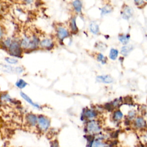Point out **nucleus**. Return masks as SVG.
Here are the masks:
<instances>
[{
  "label": "nucleus",
  "mask_w": 147,
  "mask_h": 147,
  "mask_svg": "<svg viewBox=\"0 0 147 147\" xmlns=\"http://www.w3.org/2000/svg\"><path fill=\"white\" fill-rule=\"evenodd\" d=\"M8 51L11 56L17 57H20L22 55L23 49L21 47L20 42L17 40H13L9 47Z\"/></svg>",
  "instance_id": "nucleus-1"
},
{
  "label": "nucleus",
  "mask_w": 147,
  "mask_h": 147,
  "mask_svg": "<svg viewBox=\"0 0 147 147\" xmlns=\"http://www.w3.org/2000/svg\"><path fill=\"white\" fill-rule=\"evenodd\" d=\"M87 131L90 134H98L101 130V127L99 123L94 120L90 121L86 125Z\"/></svg>",
  "instance_id": "nucleus-2"
},
{
  "label": "nucleus",
  "mask_w": 147,
  "mask_h": 147,
  "mask_svg": "<svg viewBox=\"0 0 147 147\" xmlns=\"http://www.w3.org/2000/svg\"><path fill=\"white\" fill-rule=\"evenodd\" d=\"M50 125V120L45 116L43 115H40L38 116L37 126L38 129L41 131L47 130Z\"/></svg>",
  "instance_id": "nucleus-3"
},
{
  "label": "nucleus",
  "mask_w": 147,
  "mask_h": 147,
  "mask_svg": "<svg viewBox=\"0 0 147 147\" xmlns=\"http://www.w3.org/2000/svg\"><path fill=\"white\" fill-rule=\"evenodd\" d=\"M70 33L65 27L59 26L56 28V36L60 41H63L64 39L68 37Z\"/></svg>",
  "instance_id": "nucleus-4"
},
{
  "label": "nucleus",
  "mask_w": 147,
  "mask_h": 147,
  "mask_svg": "<svg viewBox=\"0 0 147 147\" xmlns=\"http://www.w3.org/2000/svg\"><path fill=\"white\" fill-rule=\"evenodd\" d=\"M39 47L42 49L50 50L54 47V42L50 38H44L40 42Z\"/></svg>",
  "instance_id": "nucleus-5"
},
{
  "label": "nucleus",
  "mask_w": 147,
  "mask_h": 147,
  "mask_svg": "<svg viewBox=\"0 0 147 147\" xmlns=\"http://www.w3.org/2000/svg\"><path fill=\"white\" fill-rule=\"evenodd\" d=\"M38 117L32 113L28 114L25 117V120L26 123L30 126H35L37 125Z\"/></svg>",
  "instance_id": "nucleus-6"
},
{
  "label": "nucleus",
  "mask_w": 147,
  "mask_h": 147,
  "mask_svg": "<svg viewBox=\"0 0 147 147\" xmlns=\"http://www.w3.org/2000/svg\"><path fill=\"white\" fill-rule=\"evenodd\" d=\"M20 44L22 49L29 50L30 45V36H24L20 41Z\"/></svg>",
  "instance_id": "nucleus-7"
},
{
  "label": "nucleus",
  "mask_w": 147,
  "mask_h": 147,
  "mask_svg": "<svg viewBox=\"0 0 147 147\" xmlns=\"http://www.w3.org/2000/svg\"><path fill=\"white\" fill-rule=\"evenodd\" d=\"M40 38L34 34L30 36V45L29 50L32 51L36 49L37 48L39 47L40 44Z\"/></svg>",
  "instance_id": "nucleus-8"
},
{
  "label": "nucleus",
  "mask_w": 147,
  "mask_h": 147,
  "mask_svg": "<svg viewBox=\"0 0 147 147\" xmlns=\"http://www.w3.org/2000/svg\"><path fill=\"white\" fill-rule=\"evenodd\" d=\"M96 80L99 82L103 83H111L113 82V78L109 75H100L96 76Z\"/></svg>",
  "instance_id": "nucleus-9"
},
{
  "label": "nucleus",
  "mask_w": 147,
  "mask_h": 147,
  "mask_svg": "<svg viewBox=\"0 0 147 147\" xmlns=\"http://www.w3.org/2000/svg\"><path fill=\"white\" fill-rule=\"evenodd\" d=\"M20 95L28 103H29L30 105H31L32 106H33V107L37 108V109H41V106L39 105L38 104H37V103H35L33 102V101L26 95L25 94V93L22 92H20Z\"/></svg>",
  "instance_id": "nucleus-10"
},
{
  "label": "nucleus",
  "mask_w": 147,
  "mask_h": 147,
  "mask_svg": "<svg viewBox=\"0 0 147 147\" xmlns=\"http://www.w3.org/2000/svg\"><path fill=\"white\" fill-rule=\"evenodd\" d=\"M146 122L145 119L141 117H137L134 121V126L137 129H144L146 126Z\"/></svg>",
  "instance_id": "nucleus-11"
},
{
  "label": "nucleus",
  "mask_w": 147,
  "mask_h": 147,
  "mask_svg": "<svg viewBox=\"0 0 147 147\" xmlns=\"http://www.w3.org/2000/svg\"><path fill=\"white\" fill-rule=\"evenodd\" d=\"M69 28H70V30L71 32H72V33L76 34L78 33V26L76 25V18L75 17H72L69 21Z\"/></svg>",
  "instance_id": "nucleus-12"
},
{
  "label": "nucleus",
  "mask_w": 147,
  "mask_h": 147,
  "mask_svg": "<svg viewBox=\"0 0 147 147\" xmlns=\"http://www.w3.org/2000/svg\"><path fill=\"white\" fill-rule=\"evenodd\" d=\"M84 118L87 119H93L97 115V113L92 109H87L84 111L83 115Z\"/></svg>",
  "instance_id": "nucleus-13"
},
{
  "label": "nucleus",
  "mask_w": 147,
  "mask_h": 147,
  "mask_svg": "<svg viewBox=\"0 0 147 147\" xmlns=\"http://www.w3.org/2000/svg\"><path fill=\"white\" fill-rule=\"evenodd\" d=\"M73 8L77 13H80L82 8V3L80 1H74L72 2Z\"/></svg>",
  "instance_id": "nucleus-14"
},
{
  "label": "nucleus",
  "mask_w": 147,
  "mask_h": 147,
  "mask_svg": "<svg viewBox=\"0 0 147 147\" xmlns=\"http://www.w3.org/2000/svg\"><path fill=\"white\" fill-rule=\"evenodd\" d=\"M132 13H133V11L131 9L129 6H126L123 9L122 16L125 19H128L132 15Z\"/></svg>",
  "instance_id": "nucleus-15"
},
{
  "label": "nucleus",
  "mask_w": 147,
  "mask_h": 147,
  "mask_svg": "<svg viewBox=\"0 0 147 147\" xmlns=\"http://www.w3.org/2000/svg\"><path fill=\"white\" fill-rule=\"evenodd\" d=\"M90 31L95 34H97L99 32V26L98 24L94 22H92L90 25Z\"/></svg>",
  "instance_id": "nucleus-16"
},
{
  "label": "nucleus",
  "mask_w": 147,
  "mask_h": 147,
  "mask_svg": "<svg viewBox=\"0 0 147 147\" xmlns=\"http://www.w3.org/2000/svg\"><path fill=\"white\" fill-rule=\"evenodd\" d=\"M132 49L133 47L131 45H125L122 47L121 52L123 56H127Z\"/></svg>",
  "instance_id": "nucleus-17"
},
{
  "label": "nucleus",
  "mask_w": 147,
  "mask_h": 147,
  "mask_svg": "<svg viewBox=\"0 0 147 147\" xmlns=\"http://www.w3.org/2000/svg\"><path fill=\"white\" fill-rule=\"evenodd\" d=\"M118 39L123 44H126L129 42V40L130 39V36L127 34H122L119 36Z\"/></svg>",
  "instance_id": "nucleus-18"
},
{
  "label": "nucleus",
  "mask_w": 147,
  "mask_h": 147,
  "mask_svg": "<svg viewBox=\"0 0 147 147\" xmlns=\"http://www.w3.org/2000/svg\"><path fill=\"white\" fill-rule=\"evenodd\" d=\"M1 100L4 102H13V99L10 97V96L7 93H3L0 95Z\"/></svg>",
  "instance_id": "nucleus-19"
},
{
  "label": "nucleus",
  "mask_w": 147,
  "mask_h": 147,
  "mask_svg": "<svg viewBox=\"0 0 147 147\" xmlns=\"http://www.w3.org/2000/svg\"><path fill=\"white\" fill-rule=\"evenodd\" d=\"M118 51L116 49L114 48H112L110 51V53H109V57L111 60H115L118 56Z\"/></svg>",
  "instance_id": "nucleus-20"
},
{
  "label": "nucleus",
  "mask_w": 147,
  "mask_h": 147,
  "mask_svg": "<svg viewBox=\"0 0 147 147\" xmlns=\"http://www.w3.org/2000/svg\"><path fill=\"white\" fill-rule=\"evenodd\" d=\"M16 86L18 88H19L20 89H22V88H24V87H25L27 86V83L25 80H24L23 79H20L18 80L16 82Z\"/></svg>",
  "instance_id": "nucleus-21"
},
{
  "label": "nucleus",
  "mask_w": 147,
  "mask_h": 147,
  "mask_svg": "<svg viewBox=\"0 0 147 147\" xmlns=\"http://www.w3.org/2000/svg\"><path fill=\"white\" fill-rule=\"evenodd\" d=\"M123 117V114L122 113V112L120 110H117L113 114V119L114 120L117 121H119L122 119Z\"/></svg>",
  "instance_id": "nucleus-22"
},
{
  "label": "nucleus",
  "mask_w": 147,
  "mask_h": 147,
  "mask_svg": "<svg viewBox=\"0 0 147 147\" xmlns=\"http://www.w3.org/2000/svg\"><path fill=\"white\" fill-rule=\"evenodd\" d=\"M111 10H112L111 6L110 5H106L101 9V13L102 15H104L105 14L110 13L111 11Z\"/></svg>",
  "instance_id": "nucleus-23"
},
{
  "label": "nucleus",
  "mask_w": 147,
  "mask_h": 147,
  "mask_svg": "<svg viewBox=\"0 0 147 147\" xmlns=\"http://www.w3.org/2000/svg\"><path fill=\"white\" fill-rule=\"evenodd\" d=\"M5 61L9 63V64H16L18 63V60L17 59H15L14 57H5Z\"/></svg>",
  "instance_id": "nucleus-24"
},
{
  "label": "nucleus",
  "mask_w": 147,
  "mask_h": 147,
  "mask_svg": "<svg viewBox=\"0 0 147 147\" xmlns=\"http://www.w3.org/2000/svg\"><path fill=\"white\" fill-rule=\"evenodd\" d=\"M11 42H12L11 39L10 37H8V38H6L5 40H3V44L4 47H6L7 48H9V47H10V45L11 44Z\"/></svg>",
  "instance_id": "nucleus-25"
},
{
  "label": "nucleus",
  "mask_w": 147,
  "mask_h": 147,
  "mask_svg": "<svg viewBox=\"0 0 147 147\" xmlns=\"http://www.w3.org/2000/svg\"><path fill=\"white\" fill-rule=\"evenodd\" d=\"M97 60L102 64H105L106 62V57H105L102 53H99L97 55Z\"/></svg>",
  "instance_id": "nucleus-26"
},
{
  "label": "nucleus",
  "mask_w": 147,
  "mask_h": 147,
  "mask_svg": "<svg viewBox=\"0 0 147 147\" xmlns=\"http://www.w3.org/2000/svg\"><path fill=\"white\" fill-rule=\"evenodd\" d=\"M105 107L109 111H112L113 110V109H114V106H113L112 103H106L105 105Z\"/></svg>",
  "instance_id": "nucleus-27"
},
{
  "label": "nucleus",
  "mask_w": 147,
  "mask_h": 147,
  "mask_svg": "<svg viewBox=\"0 0 147 147\" xmlns=\"http://www.w3.org/2000/svg\"><path fill=\"white\" fill-rule=\"evenodd\" d=\"M24 71V68L21 67H15V72L17 74H21Z\"/></svg>",
  "instance_id": "nucleus-28"
},
{
  "label": "nucleus",
  "mask_w": 147,
  "mask_h": 147,
  "mask_svg": "<svg viewBox=\"0 0 147 147\" xmlns=\"http://www.w3.org/2000/svg\"><path fill=\"white\" fill-rule=\"evenodd\" d=\"M4 35V30L2 26L0 25V40H1Z\"/></svg>",
  "instance_id": "nucleus-29"
},
{
  "label": "nucleus",
  "mask_w": 147,
  "mask_h": 147,
  "mask_svg": "<svg viewBox=\"0 0 147 147\" xmlns=\"http://www.w3.org/2000/svg\"><path fill=\"white\" fill-rule=\"evenodd\" d=\"M135 114H136V113H135V112H134V111H130L128 115H129V117L130 118H133V117H134Z\"/></svg>",
  "instance_id": "nucleus-30"
},
{
  "label": "nucleus",
  "mask_w": 147,
  "mask_h": 147,
  "mask_svg": "<svg viewBox=\"0 0 147 147\" xmlns=\"http://www.w3.org/2000/svg\"><path fill=\"white\" fill-rule=\"evenodd\" d=\"M51 147H58V142L57 141L53 142Z\"/></svg>",
  "instance_id": "nucleus-31"
}]
</instances>
